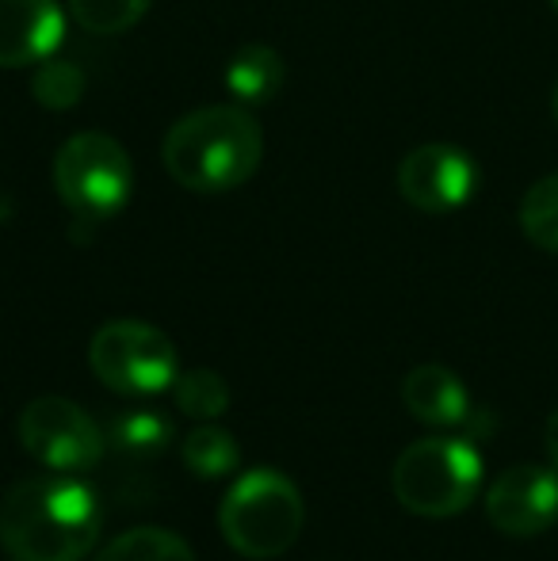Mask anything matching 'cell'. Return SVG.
Here are the masks:
<instances>
[{
  "label": "cell",
  "mask_w": 558,
  "mask_h": 561,
  "mask_svg": "<svg viewBox=\"0 0 558 561\" xmlns=\"http://www.w3.org/2000/svg\"><path fill=\"white\" fill-rule=\"evenodd\" d=\"M104 527V504L81 473H31L0 496V547L12 561H84Z\"/></svg>",
  "instance_id": "cell-1"
},
{
  "label": "cell",
  "mask_w": 558,
  "mask_h": 561,
  "mask_svg": "<svg viewBox=\"0 0 558 561\" xmlns=\"http://www.w3.org/2000/svg\"><path fill=\"white\" fill-rule=\"evenodd\" d=\"M164 169L180 187L200 195L234 192L261 169L264 134L261 123L241 104L200 107L172 123L164 134Z\"/></svg>",
  "instance_id": "cell-2"
},
{
  "label": "cell",
  "mask_w": 558,
  "mask_h": 561,
  "mask_svg": "<svg viewBox=\"0 0 558 561\" xmlns=\"http://www.w3.org/2000/svg\"><path fill=\"white\" fill-rule=\"evenodd\" d=\"M306 524V504L298 485L280 470H246L218 504V531L226 547L241 558L269 561L287 554Z\"/></svg>",
  "instance_id": "cell-3"
},
{
  "label": "cell",
  "mask_w": 558,
  "mask_h": 561,
  "mask_svg": "<svg viewBox=\"0 0 558 561\" xmlns=\"http://www.w3.org/2000/svg\"><path fill=\"white\" fill-rule=\"evenodd\" d=\"M486 462L470 439L432 436L418 439L395 458L390 489L398 504L413 516L447 519L459 516L482 493Z\"/></svg>",
  "instance_id": "cell-4"
},
{
  "label": "cell",
  "mask_w": 558,
  "mask_h": 561,
  "mask_svg": "<svg viewBox=\"0 0 558 561\" xmlns=\"http://www.w3.org/2000/svg\"><path fill=\"white\" fill-rule=\"evenodd\" d=\"M54 192L77 218H89V222L115 218L135 192V169H130L127 149L112 134H73L54 153Z\"/></svg>",
  "instance_id": "cell-5"
},
{
  "label": "cell",
  "mask_w": 558,
  "mask_h": 561,
  "mask_svg": "<svg viewBox=\"0 0 558 561\" xmlns=\"http://www.w3.org/2000/svg\"><path fill=\"white\" fill-rule=\"evenodd\" d=\"M89 367L107 390L127 398H153L172 390L180 375L176 344L149 321H107L89 340Z\"/></svg>",
  "instance_id": "cell-6"
},
{
  "label": "cell",
  "mask_w": 558,
  "mask_h": 561,
  "mask_svg": "<svg viewBox=\"0 0 558 561\" xmlns=\"http://www.w3.org/2000/svg\"><path fill=\"white\" fill-rule=\"evenodd\" d=\"M15 436L43 470L58 473H89L107 450V436L100 432V424L77 401L58 398V393L27 401Z\"/></svg>",
  "instance_id": "cell-7"
},
{
  "label": "cell",
  "mask_w": 558,
  "mask_h": 561,
  "mask_svg": "<svg viewBox=\"0 0 558 561\" xmlns=\"http://www.w3.org/2000/svg\"><path fill=\"white\" fill-rule=\"evenodd\" d=\"M398 192L410 207L424 215H452L467 207L478 192V164L467 149L429 141L402 157L398 164Z\"/></svg>",
  "instance_id": "cell-8"
},
{
  "label": "cell",
  "mask_w": 558,
  "mask_h": 561,
  "mask_svg": "<svg viewBox=\"0 0 558 561\" xmlns=\"http://www.w3.org/2000/svg\"><path fill=\"white\" fill-rule=\"evenodd\" d=\"M486 519L509 539H536L558 524V466H509L486 489Z\"/></svg>",
  "instance_id": "cell-9"
},
{
  "label": "cell",
  "mask_w": 558,
  "mask_h": 561,
  "mask_svg": "<svg viewBox=\"0 0 558 561\" xmlns=\"http://www.w3.org/2000/svg\"><path fill=\"white\" fill-rule=\"evenodd\" d=\"M66 38L58 0H0V69H27L54 58Z\"/></svg>",
  "instance_id": "cell-10"
},
{
  "label": "cell",
  "mask_w": 558,
  "mask_h": 561,
  "mask_svg": "<svg viewBox=\"0 0 558 561\" xmlns=\"http://www.w3.org/2000/svg\"><path fill=\"white\" fill-rule=\"evenodd\" d=\"M402 401L413 421L429 424V428H467L470 413H475L463 378L440 363H421L406 375Z\"/></svg>",
  "instance_id": "cell-11"
},
{
  "label": "cell",
  "mask_w": 558,
  "mask_h": 561,
  "mask_svg": "<svg viewBox=\"0 0 558 561\" xmlns=\"http://www.w3.org/2000/svg\"><path fill=\"white\" fill-rule=\"evenodd\" d=\"M280 84H283V58L264 43L241 46L230 58V66H226V92L241 107L272 104L280 96Z\"/></svg>",
  "instance_id": "cell-12"
},
{
  "label": "cell",
  "mask_w": 558,
  "mask_h": 561,
  "mask_svg": "<svg viewBox=\"0 0 558 561\" xmlns=\"http://www.w3.org/2000/svg\"><path fill=\"white\" fill-rule=\"evenodd\" d=\"M180 458H184V466L200 481H218V478H230L241 466V447L223 424L203 421L180 439Z\"/></svg>",
  "instance_id": "cell-13"
},
{
  "label": "cell",
  "mask_w": 558,
  "mask_h": 561,
  "mask_svg": "<svg viewBox=\"0 0 558 561\" xmlns=\"http://www.w3.org/2000/svg\"><path fill=\"white\" fill-rule=\"evenodd\" d=\"M172 421L157 409H130V413H119L107 428V444L123 455H135V458H157L172 447Z\"/></svg>",
  "instance_id": "cell-14"
},
{
  "label": "cell",
  "mask_w": 558,
  "mask_h": 561,
  "mask_svg": "<svg viewBox=\"0 0 558 561\" xmlns=\"http://www.w3.org/2000/svg\"><path fill=\"white\" fill-rule=\"evenodd\" d=\"M92 561H195V550L169 527H130Z\"/></svg>",
  "instance_id": "cell-15"
},
{
  "label": "cell",
  "mask_w": 558,
  "mask_h": 561,
  "mask_svg": "<svg viewBox=\"0 0 558 561\" xmlns=\"http://www.w3.org/2000/svg\"><path fill=\"white\" fill-rule=\"evenodd\" d=\"M172 398L176 409L187 421L203 424V421H218V416L230 409V386L218 370L195 367V370H180L176 382H172Z\"/></svg>",
  "instance_id": "cell-16"
},
{
  "label": "cell",
  "mask_w": 558,
  "mask_h": 561,
  "mask_svg": "<svg viewBox=\"0 0 558 561\" xmlns=\"http://www.w3.org/2000/svg\"><path fill=\"white\" fill-rule=\"evenodd\" d=\"M521 229L536 249L558 252V172L536 180L521 199Z\"/></svg>",
  "instance_id": "cell-17"
},
{
  "label": "cell",
  "mask_w": 558,
  "mask_h": 561,
  "mask_svg": "<svg viewBox=\"0 0 558 561\" xmlns=\"http://www.w3.org/2000/svg\"><path fill=\"white\" fill-rule=\"evenodd\" d=\"M69 12L92 35H123L149 12V0H69Z\"/></svg>",
  "instance_id": "cell-18"
},
{
  "label": "cell",
  "mask_w": 558,
  "mask_h": 561,
  "mask_svg": "<svg viewBox=\"0 0 558 561\" xmlns=\"http://www.w3.org/2000/svg\"><path fill=\"white\" fill-rule=\"evenodd\" d=\"M81 89H84L81 69L69 66V61L46 58L43 69L35 73V96H38V104H46V107H73Z\"/></svg>",
  "instance_id": "cell-19"
},
{
  "label": "cell",
  "mask_w": 558,
  "mask_h": 561,
  "mask_svg": "<svg viewBox=\"0 0 558 561\" xmlns=\"http://www.w3.org/2000/svg\"><path fill=\"white\" fill-rule=\"evenodd\" d=\"M544 447H547V455H551V462L558 466V409L551 413V421H547V428H544Z\"/></svg>",
  "instance_id": "cell-20"
},
{
  "label": "cell",
  "mask_w": 558,
  "mask_h": 561,
  "mask_svg": "<svg viewBox=\"0 0 558 561\" xmlns=\"http://www.w3.org/2000/svg\"><path fill=\"white\" fill-rule=\"evenodd\" d=\"M551 112H555V123H558V84H555V96H551Z\"/></svg>",
  "instance_id": "cell-21"
},
{
  "label": "cell",
  "mask_w": 558,
  "mask_h": 561,
  "mask_svg": "<svg viewBox=\"0 0 558 561\" xmlns=\"http://www.w3.org/2000/svg\"><path fill=\"white\" fill-rule=\"evenodd\" d=\"M551 8H555V12H558V0H551Z\"/></svg>",
  "instance_id": "cell-22"
}]
</instances>
